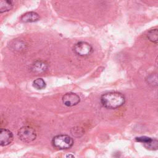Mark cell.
<instances>
[{"instance_id": "obj_1", "label": "cell", "mask_w": 158, "mask_h": 158, "mask_svg": "<svg viewBox=\"0 0 158 158\" xmlns=\"http://www.w3.org/2000/svg\"><path fill=\"white\" fill-rule=\"evenodd\" d=\"M125 101V98L123 94L119 92L112 91L102 94L101 97V102L104 107L110 109H114L121 107Z\"/></svg>"}, {"instance_id": "obj_2", "label": "cell", "mask_w": 158, "mask_h": 158, "mask_svg": "<svg viewBox=\"0 0 158 158\" xmlns=\"http://www.w3.org/2000/svg\"><path fill=\"white\" fill-rule=\"evenodd\" d=\"M52 144L54 147L59 149H67L73 146V140L69 135H59L52 138Z\"/></svg>"}, {"instance_id": "obj_3", "label": "cell", "mask_w": 158, "mask_h": 158, "mask_svg": "<svg viewBox=\"0 0 158 158\" xmlns=\"http://www.w3.org/2000/svg\"><path fill=\"white\" fill-rule=\"evenodd\" d=\"M18 136L23 142L30 143L36 139V133L32 127L25 126L19 130Z\"/></svg>"}, {"instance_id": "obj_4", "label": "cell", "mask_w": 158, "mask_h": 158, "mask_svg": "<svg viewBox=\"0 0 158 158\" xmlns=\"http://www.w3.org/2000/svg\"><path fill=\"white\" fill-rule=\"evenodd\" d=\"M73 51L80 56H87L93 52V49L89 43L85 41H80L75 44Z\"/></svg>"}, {"instance_id": "obj_5", "label": "cell", "mask_w": 158, "mask_h": 158, "mask_svg": "<svg viewBox=\"0 0 158 158\" xmlns=\"http://www.w3.org/2000/svg\"><path fill=\"white\" fill-rule=\"evenodd\" d=\"M80 101L79 96L73 93H69L64 94L62 97V102L64 105L71 107L77 105Z\"/></svg>"}, {"instance_id": "obj_6", "label": "cell", "mask_w": 158, "mask_h": 158, "mask_svg": "<svg viewBox=\"0 0 158 158\" xmlns=\"http://www.w3.org/2000/svg\"><path fill=\"white\" fill-rule=\"evenodd\" d=\"M13 140V135L11 131L6 128H1L0 130V144L5 146L10 144Z\"/></svg>"}, {"instance_id": "obj_7", "label": "cell", "mask_w": 158, "mask_h": 158, "mask_svg": "<svg viewBox=\"0 0 158 158\" xmlns=\"http://www.w3.org/2000/svg\"><path fill=\"white\" fill-rule=\"evenodd\" d=\"M48 69V64L41 60H37L32 64L31 70L36 73H40L45 72Z\"/></svg>"}, {"instance_id": "obj_8", "label": "cell", "mask_w": 158, "mask_h": 158, "mask_svg": "<svg viewBox=\"0 0 158 158\" xmlns=\"http://www.w3.org/2000/svg\"><path fill=\"white\" fill-rule=\"evenodd\" d=\"M40 19L39 15L35 12H28L23 14L20 20L23 22H36Z\"/></svg>"}, {"instance_id": "obj_9", "label": "cell", "mask_w": 158, "mask_h": 158, "mask_svg": "<svg viewBox=\"0 0 158 158\" xmlns=\"http://www.w3.org/2000/svg\"><path fill=\"white\" fill-rule=\"evenodd\" d=\"M13 7V4L11 1L1 0L0 1V12L1 13L10 10Z\"/></svg>"}, {"instance_id": "obj_10", "label": "cell", "mask_w": 158, "mask_h": 158, "mask_svg": "<svg viewBox=\"0 0 158 158\" xmlns=\"http://www.w3.org/2000/svg\"><path fill=\"white\" fill-rule=\"evenodd\" d=\"M148 40L154 43H158V29H152L148 31L147 34Z\"/></svg>"}, {"instance_id": "obj_11", "label": "cell", "mask_w": 158, "mask_h": 158, "mask_svg": "<svg viewBox=\"0 0 158 158\" xmlns=\"http://www.w3.org/2000/svg\"><path fill=\"white\" fill-rule=\"evenodd\" d=\"M144 146L146 148L149 150H157L158 149V140L155 139H151V140L144 144Z\"/></svg>"}, {"instance_id": "obj_12", "label": "cell", "mask_w": 158, "mask_h": 158, "mask_svg": "<svg viewBox=\"0 0 158 158\" xmlns=\"http://www.w3.org/2000/svg\"><path fill=\"white\" fill-rule=\"evenodd\" d=\"M33 86L38 89H42L44 88H45L46 83L43 79L37 78L33 81Z\"/></svg>"}, {"instance_id": "obj_13", "label": "cell", "mask_w": 158, "mask_h": 158, "mask_svg": "<svg viewBox=\"0 0 158 158\" xmlns=\"http://www.w3.org/2000/svg\"><path fill=\"white\" fill-rule=\"evenodd\" d=\"M152 138L147 137V136H140V137H137L135 138V140L138 142H140L144 144H146L148 142H149L151 140Z\"/></svg>"}, {"instance_id": "obj_14", "label": "cell", "mask_w": 158, "mask_h": 158, "mask_svg": "<svg viewBox=\"0 0 158 158\" xmlns=\"http://www.w3.org/2000/svg\"><path fill=\"white\" fill-rule=\"evenodd\" d=\"M65 158H75V157H74L73 155L69 154H67V155L66 156V157H65Z\"/></svg>"}, {"instance_id": "obj_15", "label": "cell", "mask_w": 158, "mask_h": 158, "mask_svg": "<svg viewBox=\"0 0 158 158\" xmlns=\"http://www.w3.org/2000/svg\"><path fill=\"white\" fill-rule=\"evenodd\" d=\"M156 62L157 65H158V56L157 57V58H156Z\"/></svg>"}]
</instances>
